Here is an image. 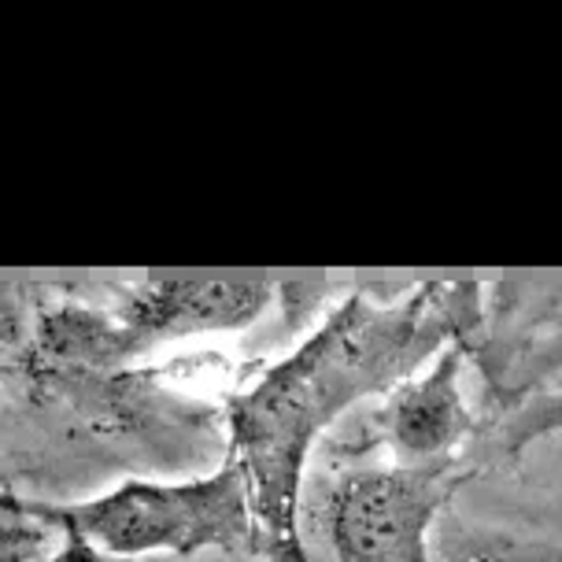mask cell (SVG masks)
<instances>
[{"mask_svg": "<svg viewBox=\"0 0 562 562\" xmlns=\"http://www.w3.org/2000/svg\"><path fill=\"white\" fill-rule=\"evenodd\" d=\"M559 370H562V334L544 340V345L533 348L529 356H521L518 363L510 367V374L499 381V389H496L499 407H504V411L518 407L521 400L533 396L537 385H544V381L555 378Z\"/></svg>", "mask_w": 562, "mask_h": 562, "instance_id": "8992f818", "label": "cell"}, {"mask_svg": "<svg viewBox=\"0 0 562 562\" xmlns=\"http://www.w3.org/2000/svg\"><path fill=\"white\" fill-rule=\"evenodd\" d=\"M463 363L467 351L448 345L426 374L404 381L389 396L385 437L396 467H429L440 459H456L459 448L477 434V422L459 385Z\"/></svg>", "mask_w": 562, "mask_h": 562, "instance_id": "5b68a950", "label": "cell"}, {"mask_svg": "<svg viewBox=\"0 0 562 562\" xmlns=\"http://www.w3.org/2000/svg\"><path fill=\"white\" fill-rule=\"evenodd\" d=\"M0 562H23V551H19L12 529H0Z\"/></svg>", "mask_w": 562, "mask_h": 562, "instance_id": "ba28073f", "label": "cell"}, {"mask_svg": "<svg viewBox=\"0 0 562 562\" xmlns=\"http://www.w3.org/2000/svg\"><path fill=\"white\" fill-rule=\"evenodd\" d=\"M481 293V281H429L404 296L351 293L296 351L229 400V456L252 492L259 559L307 562L300 485L318 437L348 407L393 396L448 345L474 356L485 337Z\"/></svg>", "mask_w": 562, "mask_h": 562, "instance_id": "6da1fadb", "label": "cell"}, {"mask_svg": "<svg viewBox=\"0 0 562 562\" xmlns=\"http://www.w3.org/2000/svg\"><path fill=\"white\" fill-rule=\"evenodd\" d=\"M56 562H115V559L100 555V551L86 548L82 540H70V537H67V548H64V555H56Z\"/></svg>", "mask_w": 562, "mask_h": 562, "instance_id": "52a82bcc", "label": "cell"}, {"mask_svg": "<svg viewBox=\"0 0 562 562\" xmlns=\"http://www.w3.org/2000/svg\"><path fill=\"white\" fill-rule=\"evenodd\" d=\"M15 510L53 521L64 537L100 555L130 562L140 555H196V551H256V515L245 470L234 456L193 481H123L82 504H15Z\"/></svg>", "mask_w": 562, "mask_h": 562, "instance_id": "7a4b0ae2", "label": "cell"}, {"mask_svg": "<svg viewBox=\"0 0 562 562\" xmlns=\"http://www.w3.org/2000/svg\"><path fill=\"white\" fill-rule=\"evenodd\" d=\"M274 300L270 281L237 278H167L145 281L112 311L67 307L42 329L56 359L82 367H123L167 340L248 329Z\"/></svg>", "mask_w": 562, "mask_h": 562, "instance_id": "3957f363", "label": "cell"}, {"mask_svg": "<svg viewBox=\"0 0 562 562\" xmlns=\"http://www.w3.org/2000/svg\"><path fill=\"white\" fill-rule=\"evenodd\" d=\"M470 474L474 467L459 456L429 467L351 470L326 510L337 562H434L429 529Z\"/></svg>", "mask_w": 562, "mask_h": 562, "instance_id": "277c9868", "label": "cell"}]
</instances>
